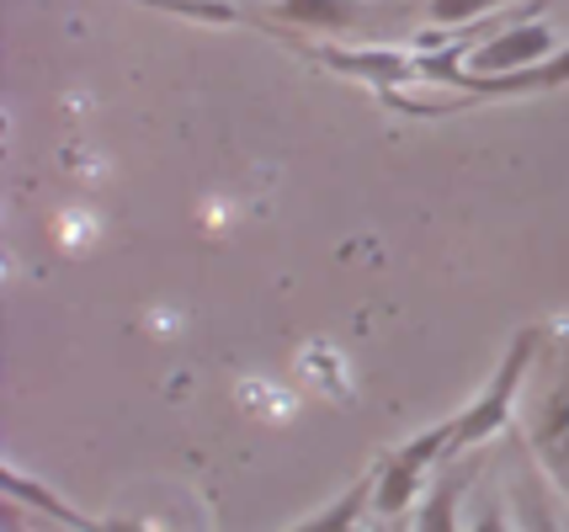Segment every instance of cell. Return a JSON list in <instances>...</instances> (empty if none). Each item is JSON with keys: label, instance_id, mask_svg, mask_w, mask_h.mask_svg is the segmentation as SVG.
<instances>
[{"label": "cell", "instance_id": "12", "mask_svg": "<svg viewBox=\"0 0 569 532\" xmlns=\"http://www.w3.org/2000/svg\"><path fill=\"white\" fill-rule=\"evenodd\" d=\"M43 532H74V528H59V522H53V528H43Z\"/></svg>", "mask_w": 569, "mask_h": 532}, {"label": "cell", "instance_id": "8", "mask_svg": "<svg viewBox=\"0 0 569 532\" xmlns=\"http://www.w3.org/2000/svg\"><path fill=\"white\" fill-rule=\"evenodd\" d=\"M521 0H431V22L442 27H473V22H496Z\"/></svg>", "mask_w": 569, "mask_h": 532}, {"label": "cell", "instance_id": "7", "mask_svg": "<svg viewBox=\"0 0 569 532\" xmlns=\"http://www.w3.org/2000/svg\"><path fill=\"white\" fill-rule=\"evenodd\" d=\"M458 501H463V480L447 474V480L431 484V495L416 511V532H463L458 528Z\"/></svg>", "mask_w": 569, "mask_h": 532}, {"label": "cell", "instance_id": "1", "mask_svg": "<svg viewBox=\"0 0 569 532\" xmlns=\"http://www.w3.org/2000/svg\"><path fill=\"white\" fill-rule=\"evenodd\" d=\"M538 341H543V330H517V335H511V347H506V357L496 362L490 383L473 394V405H463L458 415H452V431H447V458H463V453H473V448H485V442L511 421V410H517V389H521V379H527V368H532V357H538Z\"/></svg>", "mask_w": 569, "mask_h": 532}, {"label": "cell", "instance_id": "10", "mask_svg": "<svg viewBox=\"0 0 569 532\" xmlns=\"http://www.w3.org/2000/svg\"><path fill=\"white\" fill-rule=\"evenodd\" d=\"M469 532H511V522H506V511L500 506H479V516H473Z\"/></svg>", "mask_w": 569, "mask_h": 532}, {"label": "cell", "instance_id": "4", "mask_svg": "<svg viewBox=\"0 0 569 532\" xmlns=\"http://www.w3.org/2000/svg\"><path fill=\"white\" fill-rule=\"evenodd\" d=\"M527 436H532V453L543 463L553 484L565 490L569 501V347L559 357V373L543 389V400L532 405V421H527Z\"/></svg>", "mask_w": 569, "mask_h": 532}, {"label": "cell", "instance_id": "3", "mask_svg": "<svg viewBox=\"0 0 569 532\" xmlns=\"http://www.w3.org/2000/svg\"><path fill=\"white\" fill-rule=\"evenodd\" d=\"M559 53V32L548 22H506L496 38L473 43L463 70L469 76H521L532 64H548Z\"/></svg>", "mask_w": 569, "mask_h": 532}, {"label": "cell", "instance_id": "13", "mask_svg": "<svg viewBox=\"0 0 569 532\" xmlns=\"http://www.w3.org/2000/svg\"><path fill=\"white\" fill-rule=\"evenodd\" d=\"M11 532H27V528H17V522H11Z\"/></svg>", "mask_w": 569, "mask_h": 532}, {"label": "cell", "instance_id": "2", "mask_svg": "<svg viewBox=\"0 0 569 532\" xmlns=\"http://www.w3.org/2000/svg\"><path fill=\"white\" fill-rule=\"evenodd\" d=\"M447 431H452V421L410 436L405 448H395V453L378 463V490H372V511H378V516H399V511L416 506L426 469L447 458Z\"/></svg>", "mask_w": 569, "mask_h": 532}, {"label": "cell", "instance_id": "6", "mask_svg": "<svg viewBox=\"0 0 569 532\" xmlns=\"http://www.w3.org/2000/svg\"><path fill=\"white\" fill-rule=\"evenodd\" d=\"M372 490H378V463H372L357 484H347V490H341V495H336L325 511H315V516L293 522L288 532H357V528H362V516H368V506H372Z\"/></svg>", "mask_w": 569, "mask_h": 532}, {"label": "cell", "instance_id": "5", "mask_svg": "<svg viewBox=\"0 0 569 532\" xmlns=\"http://www.w3.org/2000/svg\"><path fill=\"white\" fill-rule=\"evenodd\" d=\"M368 17V0H277L267 22L298 27V32H347Z\"/></svg>", "mask_w": 569, "mask_h": 532}, {"label": "cell", "instance_id": "9", "mask_svg": "<svg viewBox=\"0 0 569 532\" xmlns=\"http://www.w3.org/2000/svg\"><path fill=\"white\" fill-rule=\"evenodd\" d=\"M139 6H160V11L198 17V22H240V6L234 0H139Z\"/></svg>", "mask_w": 569, "mask_h": 532}, {"label": "cell", "instance_id": "11", "mask_svg": "<svg viewBox=\"0 0 569 532\" xmlns=\"http://www.w3.org/2000/svg\"><path fill=\"white\" fill-rule=\"evenodd\" d=\"M527 522H532V532H559V528H553V516H548V506L538 501V495L527 501Z\"/></svg>", "mask_w": 569, "mask_h": 532}]
</instances>
